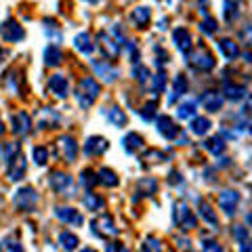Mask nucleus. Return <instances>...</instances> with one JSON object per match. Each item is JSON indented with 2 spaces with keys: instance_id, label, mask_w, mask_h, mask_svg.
<instances>
[{
  "instance_id": "f257e3e1",
  "label": "nucleus",
  "mask_w": 252,
  "mask_h": 252,
  "mask_svg": "<svg viewBox=\"0 0 252 252\" xmlns=\"http://www.w3.org/2000/svg\"><path fill=\"white\" fill-rule=\"evenodd\" d=\"M99 93H101V86L94 78H82V80L78 82L74 94H76L78 105H80L82 109H89V107H93L94 101H97Z\"/></svg>"
},
{
  "instance_id": "f03ea898",
  "label": "nucleus",
  "mask_w": 252,
  "mask_h": 252,
  "mask_svg": "<svg viewBox=\"0 0 252 252\" xmlns=\"http://www.w3.org/2000/svg\"><path fill=\"white\" fill-rule=\"evenodd\" d=\"M172 223H175L179 229H195L198 227V219L191 210H189L185 200H177L172 204Z\"/></svg>"
},
{
  "instance_id": "7ed1b4c3",
  "label": "nucleus",
  "mask_w": 252,
  "mask_h": 252,
  "mask_svg": "<svg viewBox=\"0 0 252 252\" xmlns=\"http://www.w3.org/2000/svg\"><path fill=\"white\" fill-rule=\"evenodd\" d=\"M187 63L191 65L193 69H198V72H210V69H215L217 61L212 57V53L206 49V46H198V49H191L187 53Z\"/></svg>"
},
{
  "instance_id": "20e7f679",
  "label": "nucleus",
  "mask_w": 252,
  "mask_h": 252,
  "mask_svg": "<svg viewBox=\"0 0 252 252\" xmlns=\"http://www.w3.org/2000/svg\"><path fill=\"white\" fill-rule=\"evenodd\" d=\"M13 204L15 208L21 210V212H32L38 204V193L34 187H21L17 189V193L13 195Z\"/></svg>"
},
{
  "instance_id": "39448f33",
  "label": "nucleus",
  "mask_w": 252,
  "mask_h": 252,
  "mask_svg": "<svg viewBox=\"0 0 252 252\" xmlns=\"http://www.w3.org/2000/svg\"><path fill=\"white\" fill-rule=\"evenodd\" d=\"M91 229L93 233L97 235V238H114V235H118V227L114 223V219L109 217V215H101V217H94L91 220Z\"/></svg>"
},
{
  "instance_id": "423d86ee",
  "label": "nucleus",
  "mask_w": 252,
  "mask_h": 252,
  "mask_svg": "<svg viewBox=\"0 0 252 252\" xmlns=\"http://www.w3.org/2000/svg\"><path fill=\"white\" fill-rule=\"evenodd\" d=\"M0 38H2L4 42H21L23 38H26V30H23L19 21L4 19L0 23Z\"/></svg>"
},
{
  "instance_id": "0eeeda50",
  "label": "nucleus",
  "mask_w": 252,
  "mask_h": 252,
  "mask_svg": "<svg viewBox=\"0 0 252 252\" xmlns=\"http://www.w3.org/2000/svg\"><path fill=\"white\" fill-rule=\"evenodd\" d=\"M97 46L107 61H114V59H118V55H120V44H118L107 32H99L97 34Z\"/></svg>"
},
{
  "instance_id": "6e6552de",
  "label": "nucleus",
  "mask_w": 252,
  "mask_h": 252,
  "mask_svg": "<svg viewBox=\"0 0 252 252\" xmlns=\"http://www.w3.org/2000/svg\"><path fill=\"white\" fill-rule=\"evenodd\" d=\"M55 147H57V156L61 158L63 162H76V158H78V143L74 141V137H67V135L59 137L57 143H55Z\"/></svg>"
},
{
  "instance_id": "1a4fd4ad",
  "label": "nucleus",
  "mask_w": 252,
  "mask_h": 252,
  "mask_svg": "<svg viewBox=\"0 0 252 252\" xmlns=\"http://www.w3.org/2000/svg\"><path fill=\"white\" fill-rule=\"evenodd\" d=\"M49 185L53 191H57L61 195H67V191H72V185H74V179L67 175V172H61V170H55L51 179H49Z\"/></svg>"
},
{
  "instance_id": "9d476101",
  "label": "nucleus",
  "mask_w": 252,
  "mask_h": 252,
  "mask_svg": "<svg viewBox=\"0 0 252 252\" xmlns=\"http://www.w3.org/2000/svg\"><path fill=\"white\" fill-rule=\"evenodd\" d=\"M238 204H240V193L233 191V189H225V191L219 193V208L223 210L227 217L233 215L235 208H238Z\"/></svg>"
},
{
  "instance_id": "9b49d317",
  "label": "nucleus",
  "mask_w": 252,
  "mask_h": 252,
  "mask_svg": "<svg viewBox=\"0 0 252 252\" xmlns=\"http://www.w3.org/2000/svg\"><path fill=\"white\" fill-rule=\"evenodd\" d=\"M156 128H158V132H160L164 139H168V141L177 139L181 135V128L175 124V120L168 118V116H160V118H158V120H156Z\"/></svg>"
},
{
  "instance_id": "f8f14e48",
  "label": "nucleus",
  "mask_w": 252,
  "mask_h": 252,
  "mask_svg": "<svg viewBox=\"0 0 252 252\" xmlns=\"http://www.w3.org/2000/svg\"><path fill=\"white\" fill-rule=\"evenodd\" d=\"M26 175H28V162H26V158H23L21 154H17L9 162V179L13 181V183H17V181L26 179Z\"/></svg>"
},
{
  "instance_id": "ddd939ff",
  "label": "nucleus",
  "mask_w": 252,
  "mask_h": 252,
  "mask_svg": "<svg viewBox=\"0 0 252 252\" xmlns=\"http://www.w3.org/2000/svg\"><path fill=\"white\" fill-rule=\"evenodd\" d=\"M55 217H57L61 223H67V225H82L84 223L82 215L72 206H57L55 208Z\"/></svg>"
},
{
  "instance_id": "4468645a",
  "label": "nucleus",
  "mask_w": 252,
  "mask_h": 252,
  "mask_svg": "<svg viewBox=\"0 0 252 252\" xmlns=\"http://www.w3.org/2000/svg\"><path fill=\"white\" fill-rule=\"evenodd\" d=\"M49 93H53L57 99H65L69 94V82L63 74H55L49 80Z\"/></svg>"
},
{
  "instance_id": "2eb2a0df",
  "label": "nucleus",
  "mask_w": 252,
  "mask_h": 252,
  "mask_svg": "<svg viewBox=\"0 0 252 252\" xmlns=\"http://www.w3.org/2000/svg\"><path fill=\"white\" fill-rule=\"evenodd\" d=\"M200 101H202V107L210 114H217L223 109V94L217 93V91H206L200 97Z\"/></svg>"
},
{
  "instance_id": "dca6fc26",
  "label": "nucleus",
  "mask_w": 252,
  "mask_h": 252,
  "mask_svg": "<svg viewBox=\"0 0 252 252\" xmlns=\"http://www.w3.org/2000/svg\"><path fill=\"white\" fill-rule=\"evenodd\" d=\"M93 69H94V74H97L101 80L107 82V84L114 82L116 78H118V69H116L107 59H105V61H97V59H94V61H93Z\"/></svg>"
},
{
  "instance_id": "f3484780",
  "label": "nucleus",
  "mask_w": 252,
  "mask_h": 252,
  "mask_svg": "<svg viewBox=\"0 0 252 252\" xmlns=\"http://www.w3.org/2000/svg\"><path fill=\"white\" fill-rule=\"evenodd\" d=\"M172 42H175V46L183 55H187L189 51L193 49L191 34H189V30H185V28H177L175 32H172Z\"/></svg>"
},
{
  "instance_id": "a211bd4d",
  "label": "nucleus",
  "mask_w": 252,
  "mask_h": 252,
  "mask_svg": "<svg viewBox=\"0 0 252 252\" xmlns=\"http://www.w3.org/2000/svg\"><path fill=\"white\" fill-rule=\"evenodd\" d=\"M107 139L105 137H99V135H93L86 139V143H84V154L86 156H101V154H105L107 152Z\"/></svg>"
},
{
  "instance_id": "6ab92c4d",
  "label": "nucleus",
  "mask_w": 252,
  "mask_h": 252,
  "mask_svg": "<svg viewBox=\"0 0 252 252\" xmlns=\"http://www.w3.org/2000/svg\"><path fill=\"white\" fill-rule=\"evenodd\" d=\"M244 0H225L223 2V17L227 23H235L242 17Z\"/></svg>"
},
{
  "instance_id": "aec40b11",
  "label": "nucleus",
  "mask_w": 252,
  "mask_h": 252,
  "mask_svg": "<svg viewBox=\"0 0 252 252\" xmlns=\"http://www.w3.org/2000/svg\"><path fill=\"white\" fill-rule=\"evenodd\" d=\"M30 130H32V118L26 112L13 114V132L15 135L26 137V135H30Z\"/></svg>"
},
{
  "instance_id": "412c9836",
  "label": "nucleus",
  "mask_w": 252,
  "mask_h": 252,
  "mask_svg": "<svg viewBox=\"0 0 252 252\" xmlns=\"http://www.w3.org/2000/svg\"><path fill=\"white\" fill-rule=\"evenodd\" d=\"M217 46H219V53L223 55V59H227V61H233L240 57V46L235 40H231V38H220Z\"/></svg>"
},
{
  "instance_id": "4be33fe9",
  "label": "nucleus",
  "mask_w": 252,
  "mask_h": 252,
  "mask_svg": "<svg viewBox=\"0 0 252 252\" xmlns=\"http://www.w3.org/2000/svg\"><path fill=\"white\" fill-rule=\"evenodd\" d=\"M122 147H124L126 154L135 156V154H139L141 149L145 147V141H143V137H141L139 132H128V135L122 139Z\"/></svg>"
},
{
  "instance_id": "5701e85b",
  "label": "nucleus",
  "mask_w": 252,
  "mask_h": 252,
  "mask_svg": "<svg viewBox=\"0 0 252 252\" xmlns=\"http://www.w3.org/2000/svg\"><path fill=\"white\" fill-rule=\"evenodd\" d=\"M187 86H189L187 76H185V74H179V76L175 78V84H172V91H170V94H168V105H175L177 101L183 97V94L187 93Z\"/></svg>"
},
{
  "instance_id": "b1692460",
  "label": "nucleus",
  "mask_w": 252,
  "mask_h": 252,
  "mask_svg": "<svg viewBox=\"0 0 252 252\" xmlns=\"http://www.w3.org/2000/svg\"><path fill=\"white\" fill-rule=\"evenodd\" d=\"M210 126H212V122L208 120V118H204V116H193L191 122H189V130H191L193 135L202 137V135H206V132L210 130Z\"/></svg>"
},
{
  "instance_id": "393cba45",
  "label": "nucleus",
  "mask_w": 252,
  "mask_h": 252,
  "mask_svg": "<svg viewBox=\"0 0 252 252\" xmlns=\"http://www.w3.org/2000/svg\"><path fill=\"white\" fill-rule=\"evenodd\" d=\"M74 46H76L78 53L91 55L93 49H94V44H93V40H91V34H89V32H80V34L74 38Z\"/></svg>"
},
{
  "instance_id": "a878e982",
  "label": "nucleus",
  "mask_w": 252,
  "mask_h": 252,
  "mask_svg": "<svg viewBox=\"0 0 252 252\" xmlns=\"http://www.w3.org/2000/svg\"><path fill=\"white\" fill-rule=\"evenodd\" d=\"M158 191V181L152 177H145V179H139L137 183V198H145V195H154Z\"/></svg>"
},
{
  "instance_id": "bb28decb",
  "label": "nucleus",
  "mask_w": 252,
  "mask_h": 252,
  "mask_svg": "<svg viewBox=\"0 0 252 252\" xmlns=\"http://www.w3.org/2000/svg\"><path fill=\"white\" fill-rule=\"evenodd\" d=\"M61 61H63V53H61V49L59 46H46L44 49V63L49 67H57V65H61Z\"/></svg>"
},
{
  "instance_id": "cd10ccee",
  "label": "nucleus",
  "mask_w": 252,
  "mask_h": 252,
  "mask_svg": "<svg viewBox=\"0 0 252 252\" xmlns=\"http://www.w3.org/2000/svg\"><path fill=\"white\" fill-rule=\"evenodd\" d=\"M97 183H101L103 187H116L120 183V179H118V175L112 168H101L97 170Z\"/></svg>"
},
{
  "instance_id": "c85d7f7f",
  "label": "nucleus",
  "mask_w": 252,
  "mask_h": 252,
  "mask_svg": "<svg viewBox=\"0 0 252 252\" xmlns=\"http://www.w3.org/2000/svg\"><path fill=\"white\" fill-rule=\"evenodd\" d=\"M204 147H206L212 156H220V154H225V149H227L225 139L220 135H215V137L206 139V141H204Z\"/></svg>"
},
{
  "instance_id": "c756f323",
  "label": "nucleus",
  "mask_w": 252,
  "mask_h": 252,
  "mask_svg": "<svg viewBox=\"0 0 252 252\" xmlns=\"http://www.w3.org/2000/svg\"><path fill=\"white\" fill-rule=\"evenodd\" d=\"M107 120H109V124H114V126H118V128H124L126 124H128V118H126V114L122 112L120 107H109L107 109Z\"/></svg>"
},
{
  "instance_id": "7c9ffc66",
  "label": "nucleus",
  "mask_w": 252,
  "mask_h": 252,
  "mask_svg": "<svg viewBox=\"0 0 252 252\" xmlns=\"http://www.w3.org/2000/svg\"><path fill=\"white\" fill-rule=\"evenodd\" d=\"M130 19H132V23H135L137 28H145L149 23V19H152V11H149L147 6H137V9L132 11Z\"/></svg>"
},
{
  "instance_id": "2f4dec72",
  "label": "nucleus",
  "mask_w": 252,
  "mask_h": 252,
  "mask_svg": "<svg viewBox=\"0 0 252 252\" xmlns=\"http://www.w3.org/2000/svg\"><path fill=\"white\" fill-rule=\"evenodd\" d=\"M233 238L238 244H242V250L246 252L250 250V231H248V227H244V225H235L233 227Z\"/></svg>"
},
{
  "instance_id": "473e14b6",
  "label": "nucleus",
  "mask_w": 252,
  "mask_h": 252,
  "mask_svg": "<svg viewBox=\"0 0 252 252\" xmlns=\"http://www.w3.org/2000/svg\"><path fill=\"white\" fill-rule=\"evenodd\" d=\"M225 97L227 99H231V101H242V99H246V86H240V84H225Z\"/></svg>"
},
{
  "instance_id": "72a5a7b5",
  "label": "nucleus",
  "mask_w": 252,
  "mask_h": 252,
  "mask_svg": "<svg viewBox=\"0 0 252 252\" xmlns=\"http://www.w3.org/2000/svg\"><path fill=\"white\" fill-rule=\"evenodd\" d=\"M198 210H200V217L206 220V223H210V225H219V217L215 215V210H212V206L208 202H204V200H200L198 202Z\"/></svg>"
},
{
  "instance_id": "f704fd0d",
  "label": "nucleus",
  "mask_w": 252,
  "mask_h": 252,
  "mask_svg": "<svg viewBox=\"0 0 252 252\" xmlns=\"http://www.w3.org/2000/svg\"><path fill=\"white\" fill-rule=\"evenodd\" d=\"M59 244H61L63 250H76L80 240H78V235L72 233V231H61L59 233Z\"/></svg>"
},
{
  "instance_id": "c9c22d12",
  "label": "nucleus",
  "mask_w": 252,
  "mask_h": 252,
  "mask_svg": "<svg viewBox=\"0 0 252 252\" xmlns=\"http://www.w3.org/2000/svg\"><path fill=\"white\" fill-rule=\"evenodd\" d=\"M0 250H6V252H21L23 246H21V242H19L17 235L11 233V235H6V238L0 240Z\"/></svg>"
},
{
  "instance_id": "e433bc0d",
  "label": "nucleus",
  "mask_w": 252,
  "mask_h": 252,
  "mask_svg": "<svg viewBox=\"0 0 252 252\" xmlns=\"http://www.w3.org/2000/svg\"><path fill=\"white\" fill-rule=\"evenodd\" d=\"M0 154H2L4 162L9 164L15 156L21 154V143H17V141H9V143H4V145H2V149H0Z\"/></svg>"
},
{
  "instance_id": "4c0bfd02",
  "label": "nucleus",
  "mask_w": 252,
  "mask_h": 252,
  "mask_svg": "<svg viewBox=\"0 0 252 252\" xmlns=\"http://www.w3.org/2000/svg\"><path fill=\"white\" fill-rule=\"evenodd\" d=\"M103 198L101 195H97V193H93V189H89V193L84 195V208L86 210H101L103 208Z\"/></svg>"
},
{
  "instance_id": "58836bf2",
  "label": "nucleus",
  "mask_w": 252,
  "mask_h": 252,
  "mask_svg": "<svg viewBox=\"0 0 252 252\" xmlns=\"http://www.w3.org/2000/svg\"><path fill=\"white\" fill-rule=\"evenodd\" d=\"M80 183H82V187L86 189V191L93 189L94 185H97V172H93L91 168H84L80 172Z\"/></svg>"
},
{
  "instance_id": "ea45409f",
  "label": "nucleus",
  "mask_w": 252,
  "mask_h": 252,
  "mask_svg": "<svg viewBox=\"0 0 252 252\" xmlns=\"http://www.w3.org/2000/svg\"><path fill=\"white\" fill-rule=\"evenodd\" d=\"M32 158H34L36 166H44L46 160H49V149L42 147V145H36L34 149H32Z\"/></svg>"
},
{
  "instance_id": "a19ab883",
  "label": "nucleus",
  "mask_w": 252,
  "mask_h": 252,
  "mask_svg": "<svg viewBox=\"0 0 252 252\" xmlns=\"http://www.w3.org/2000/svg\"><path fill=\"white\" fill-rule=\"evenodd\" d=\"M177 116L181 120H189V118L195 116V103L193 101H185V103H181L179 109H177Z\"/></svg>"
},
{
  "instance_id": "79ce46f5",
  "label": "nucleus",
  "mask_w": 252,
  "mask_h": 252,
  "mask_svg": "<svg viewBox=\"0 0 252 252\" xmlns=\"http://www.w3.org/2000/svg\"><path fill=\"white\" fill-rule=\"evenodd\" d=\"M57 114L51 112V109H44L42 112V118H40V128H55V124H57Z\"/></svg>"
},
{
  "instance_id": "37998d69",
  "label": "nucleus",
  "mask_w": 252,
  "mask_h": 252,
  "mask_svg": "<svg viewBox=\"0 0 252 252\" xmlns=\"http://www.w3.org/2000/svg\"><path fill=\"white\" fill-rule=\"evenodd\" d=\"M132 78H137L139 84H145L149 78H152V74H149V69L145 65H141V63H137L135 67H132Z\"/></svg>"
},
{
  "instance_id": "c03bdc74",
  "label": "nucleus",
  "mask_w": 252,
  "mask_h": 252,
  "mask_svg": "<svg viewBox=\"0 0 252 252\" xmlns=\"http://www.w3.org/2000/svg\"><path fill=\"white\" fill-rule=\"evenodd\" d=\"M200 30H202V34H206V36H212V34H217V30H219V23L215 17H206L202 23H200Z\"/></svg>"
},
{
  "instance_id": "a18cd8bd",
  "label": "nucleus",
  "mask_w": 252,
  "mask_h": 252,
  "mask_svg": "<svg viewBox=\"0 0 252 252\" xmlns=\"http://www.w3.org/2000/svg\"><path fill=\"white\" fill-rule=\"evenodd\" d=\"M164 86H166V76H164V72H158L156 76H152V89H154V93H162Z\"/></svg>"
},
{
  "instance_id": "49530a36",
  "label": "nucleus",
  "mask_w": 252,
  "mask_h": 252,
  "mask_svg": "<svg viewBox=\"0 0 252 252\" xmlns=\"http://www.w3.org/2000/svg\"><path fill=\"white\" fill-rule=\"evenodd\" d=\"M156 109H158V105L149 101V103H145L143 109H141V118H143L145 122H152L154 118H156Z\"/></svg>"
},
{
  "instance_id": "de8ad7c7",
  "label": "nucleus",
  "mask_w": 252,
  "mask_h": 252,
  "mask_svg": "<svg viewBox=\"0 0 252 252\" xmlns=\"http://www.w3.org/2000/svg\"><path fill=\"white\" fill-rule=\"evenodd\" d=\"M141 250H162V244H160V240H156V238H147L143 242V246H141Z\"/></svg>"
},
{
  "instance_id": "09e8293b",
  "label": "nucleus",
  "mask_w": 252,
  "mask_h": 252,
  "mask_svg": "<svg viewBox=\"0 0 252 252\" xmlns=\"http://www.w3.org/2000/svg\"><path fill=\"white\" fill-rule=\"evenodd\" d=\"M202 250H208V252H220L223 248H220V246H219V244H217L215 240L206 238V240H202Z\"/></svg>"
},
{
  "instance_id": "8fccbe9b",
  "label": "nucleus",
  "mask_w": 252,
  "mask_h": 252,
  "mask_svg": "<svg viewBox=\"0 0 252 252\" xmlns=\"http://www.w3.org/2000/svg\"><path fill=\"white\" fill-rule=\"evenodd\" d=\"M168 181H170L172 185H179V183H181V181H183V179H181V175H179L177 170H172V172H170V179H168Z\"/></svg>"
},
{
  "instance_id": "3c124183",
  "label": "nucleus",
  "mask_w": 252,
  "mask_h": 252,
  "mask_svg": "<svg viewBox=\"0 0 252 252\" xmlns=\"http://www.w3.org/2000/svg\"><path fill=\"white\" fill-rule=\"evenodd\" d=\"M107 250H124V246L120 242H114V244H109V246H107Z\"/></svg>"
},
{
  "instance_id": "603ef678",
  "label": "nucleus",
  "mask_w": 252,
  "mask_h": 252,
  "mask_svg": "<svg viewBox=\"0 0 252 252\" xmlns=\"http://www.w3.org/2000/svg\"><path fill=\"white\" fill-rule=\"evenodd\" d=\"M4 59H6V51L2 49V46H0V63H2Z\"/></svg>"
},
{
  "instance_id": "864d4df0",
  "label": "nucleus",
  "mask_w": 252,
  "mask_h": 252,
  "mask_svg": "<svg viewBox=\"0 0 252 252\" xmlns=\"http://www.w3.org/2000/svg\"><path fill=\"white\" fill-rule=\"evenodd\" d=\"M2 132H4V124H2V118H0V137H2Z\"/></svg>"
},
{
  "instance_id": "5fc2aeb1",
  "label": "nucleus",
  "mask_w": 252,
  "mask_h": 252,
  "mask_svg": "<svg viewBox=\"0 0 252 252\" xmlns=\"http://www.w3.org/2000/svg\"><path fill=\"white\" fill-rule=\"evenodd\" d=\"M84 2H89V4H97L99 0H84Z\"/></svg>"
}]
</instances>
